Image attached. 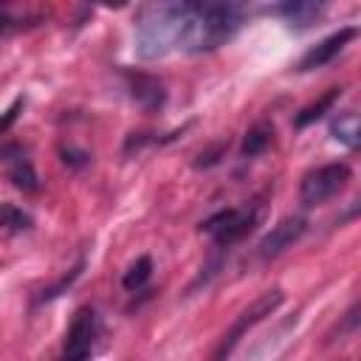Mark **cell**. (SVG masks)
Masks as SVG:
<instances>
[{"instance_id": "cell-1", "label": "cell", "mask_w": 361, "mask_h": 361, "mask_svg": "<svg viewBox=\"0 0 361 361\" xmlns=\"http://www.w3.org/2000/svg\"><path fill=\"white\" fill-rule=\"evenodd\" d=\"M243 25L237 3H180L178 48L186 54H209L226 45Z\"/></svg>"}, {"instance_id": "cell-2", "label": "cell", "mask_w": 361, "mask_h": 361, "mask_svg": "<svg viewBox=\"0 0 361 361\" xmlns=\"http://www.w3.org/2000/svg\"><path fill=\"white\" fill-rule=\"evenodd\" d=\"M178 34H180V3H161L141 8L135 23V56L144 62L166 56L172 48H178Z\"/></svg>"}, {"instance_id": "cell-3", "label": "cell", "mask_w": 361, "mask_h": 361, "mask_svg": "<svg viewBox=\"0 0 361 361\" xmlns=\"http://www.w3.org/2000/svg\"><path fill=\"white\" fill-rule=\"evenodd\" d=\"M282 302H285V293H282L279 288H271V290L259 293L248 307H243V310L237 313V319H234V322H231V327L220 336L217 347L212 350V355H209L206 361H228V358H231V353H234V347L240 344V338H243V336H245L257 322H262L265 316H271Z\"/></svg>"}, {"instance_id": "cell-4", "label": "cell", "mask_w": 361, "mask_h": 361, "mask_svg": "<svg viewBox=\"0 0 361 361\" xmlns=\"http://www.w3.org/2000/svg\"><path fill=\"white\" fill-rule=\"evenodd\" d=\"M257 220H259L257 206H231V209H220L212 217H206L200 223V234H209L217 248H228L240 243L243 237H248Z\"/></svg>"}, {"instance_id": "cell-5", "label": "cell", "mask_w": 361, "mask_h": 361, "mask_svg": "<svg viewBox=\"0 0 361 361\" xmlns=\"http://www.w3.org/2000/svg\"><path fill=\"white\" fill-rule=\"evenodd\" d=\"M99 336V313L90 305L76 307V313L71 316V324L65 330V341H62V353L56 361H90L93 344Z\"/></svg>"}, {"instance_id": "cell-6", "label": "cell", "mask_w": 361, "mask_h": 361, "mask_svg": "<svg viewBox=\"0 0 361 361\" xmlns=\"http://www.w3.org/2000/svg\"><path fill=\"white\" fill-rule=\"evenodd\" d=\"M347 180H350L347 164H341V161L322 164V166L305 172L302 183H299V203L302 206H319V203L330 200L336 192H341Z\"/></svg>"}, {"instance_id": "cell-7", "label": "cell", "mask_w": 361, "mask_h": 361, "mask_svg": "<svg viewBox=\"0 0 361 361\" xmlns=\"http://www.w3.org/2000/svg\"><path fill=\"white\" fill-rule=\"evenodd\" d=\"M358 37V28L355 25H344V28H338V31H333L330 37H324L322 42H316L313 48H307L305 51V56L299 59V65H296V71H316V68H324V65H330L353 39Z\"/></svg>"}, {"instance_id": "cell-8", "label": "cell", "mask_w": 361, "mask_h": 361, "mask_svg": "<svg viewBox=\"0 0 361 361\" xmlns=\"http://www.w3.org/2000/svg\"><path fill=\"white\" fill-rule=\"evenodd\" d=\"M305 231H307V220H305L302 214H290V217L279 220V223H276V226L257 243V251H259V257L271 259V257L282 254L285 248H290Z\"/></svg>"}, {"instance_id": "cell-9", "label": "cell", "mask_w": 361, "mask_h": 361, "mask_svg": "<svg viewBox=\"0 0 361 361\" xmlns=\"http://www.w3.org/2000/svg\"><path fill=\"white\" fill-rule=\"evenodd\" d=\"M127 90H130V99L144 113H158L166 104V87L152 73H141V71L127 73Z\"/></svg>"}, {"instance_id": "cell-10", "label": "cell", "mask_w": 361, "mask_h": 361, "mask_svg": "<svg viewBox=\"0 0 361 361\" xmlns=\"http://www.w3.org/2000/svg\"><path fill=\"white\" fill-rule=\"evenodd\" d=\"M0 161L8 166V180H11L17 189H23V192H37V189H39L34 164L28 161V155H25L20 147H6V149L0 152Z\"/></svg>"}, {"instance_id": "cell-11", "label": "cell", "mask_w": 361, "mask_h": 361, "mask_svg": "<svg viewBox=\"0 0 361 361\" xmlns=\"http://www.w3.org/2000/svg\"><path fill=\"white\" fill-rule=\"evenodd\" d=\"M322 8H324L322 3L296 0V3H282V6H276L274 11H276L279 17H285L290 28H310V25L316 23V17L322 14Z\"/></svg>"}, {"instance_id": "cell-12", "label": "cell", "mask_w": 361, "mask_h": 361, "mask_svg": "<svg viewBox=\"0 0 361 361\" xmlns=\"http://www.w3.org/2000/svg\"><path fill=\"white\" fill-rule=\"evenodd\" d=\"M330 135H333L338 144L355 149V147L361 144V121H358V113L344 110V113L333 116V118H330Z\"/></svg>"}, {"instance_id": "cell-13", "label": "cell", "mask_w": 361, "mask_h": 361, "mask_svg": "<svg viewBox=\"0 0 361 361\" xmlns=\"http://www.w3.org/2000/svg\"><path fill=\"white\" fill-rule=\"evenodd\" d=\"M274 141V124L271 121H257L245 130L243 135V147H240V155L243 158H257L259 152H265Z\"/></svg>"}, {"instance_id": "cell-14", "label": "cell", "mask_w": 361, "mask_h": 361, "mask_svg": "<svg viewBox=\"0 0 361 361\" xmlns=\"http://www.w3.org/2000/svg\"><path fill=\"white\" fill-rule=\"evenodd\" d=\"M341 93H344V87H330L324 96H319L313 104H307V107H302L296 116H293V127L296 130H302V127H307V124H313V121H319L338 99H341Z\"/></svg>"}, {"instance_id": "cell-15", "label": "cell", "mask_w": 361, "mask_h": 361, "mask_svg": "<svg viewBox=\"0 0 361 361\" xmlns=\"http://www.w3.org/2000/svg\"><path fill=\"white\" fill-rule=\"evenodd\" d=\"M149 276H152V257H149V254H141V257H135V259L127 265V271L121 274V288L130 290V293H135V290H141V288L149 282Z\"/></svg>"}, {"instance_id": "cell-16", "label": "cell", "mask_w": 361, "mask_h": 361, "mask_svg": "<svg viewBox=\"0 0 361 361\" xmlns=\"http://www.w3.org/2000/svg\"><path fill=\"white\" fill-rule=\"evenodd\" d=\"M34 226V217L28 212H23L14 203H0V228L8 231H28Z\"/></svg>"}, {"instance_id": "cell-17", "label": "cell", "mask_w": 361, "mask_h": 361, "mask_svg": "<svg viewBox=\"0 0 361 361\" xmlns=\"http://www.w3.org/2000/svg\"><path fill=\"white\" fill-rule=\"evenodd\" d=\"M82 268H85V259H79V262H76V265L71 268V274H65V276H62V279H59L56 285H51V288H45V290L39 293V302H48V299H56V296H59V293H62L65 288H71V285H73V282L79 279V274H82Z\"/></svg>"}, {"instance_id": "cell-18", "label": "cell", "mask_w": 361, "mask_h": 361, "mask_svg": "<svg viewBox=\"0 0 361 361\" xmlns=\"http://www.w3.org/2000/svg\"><path fill=\"white\" fill-rule=\"evenodd\" d=\"M59 155H62V164H65V166H71V169H79V166H85V164L90 161V152H85V149H76L73 144H68V147H59Z\"/></svg>"}, {"instance_id": "cell-19", "label": "cell", "mask_w": 361, "mask_h": 361, "mask_svg": "<svg viewBox=\"0 0 361 361\" xmlns=\"http://www.w3.org/2000/svg\"><path fill=\"white\" fill-rule=\"evenodd\" d=\"M23 107H25V96H17V99L11 102V107L0 113V135H3L14 121H17V116H20V110H23Z\"/></svg>"}, {"instance_id": "cell-20", "label": "cell", "mask_w": 361, "mask_h": 361, "mask_svg": "<svg viewBox=\"0 0 361 361\" xmlns=\"http://www.w3.org/2000/svg\"><path fill=\"white\" fill-rule=\"evenodd\" d=\"M220 155H223V144H220L217 149L200 152V155H197V161H195V166H212V164H217V161H220Z\"/></svg>"}]
</instances>
